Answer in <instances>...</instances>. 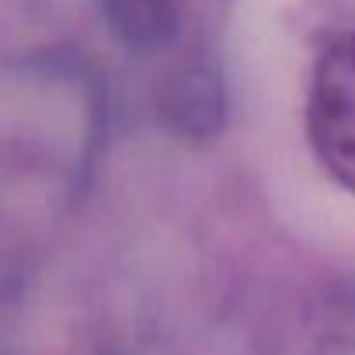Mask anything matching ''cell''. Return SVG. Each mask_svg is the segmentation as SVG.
Here are the masks:
<instances>
[{"mask_svg": "<svg viewBox=\"0 0 355 355\" xmlns=\"http://www.w3.org/2000/svg\"><path fill=\"white\" fill-rule=\"evenodd\" d=\"M313 129L324 157L334 160L355 185V35L334 46L313 87Z\"/></svg>", "mask_w": 355, "mask_h": 355, "instance_id": "1", "label": "cell"}, {"mask_svg": "<svg viewBox=\"0 0 355 355\" xmlns=\"http://www.w3.org/2000/svg\"><path fill=\"white\" fill-rule=\"evenodd\" d=\"M119 28L132 39H157L174 18V0H112Z\"/></svg>", "mask_w": 355, "mask_h": 355, "instance_id": "2", "label": "cell"}]
</instances>
